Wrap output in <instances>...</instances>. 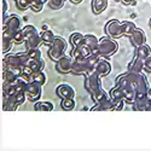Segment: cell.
I'll use <instances>...</instances> for the list:
<instances>
[{
    "label": "cell",
    "instance_id": "cell-20",
    "mask_svg": "<svg viewBox=\"0 0 151 151\" xmlns=\"http://www.w3.org/2000/svg\"><path fill=\"white\" fill-rule=\"evenodd\" d=\"M151 55V47L149 46V45H142V46H139V47H137L135 48V52H134V56H137V57H139L140 59H145L146 57H149Z\"/></svg>",
    "mask_w": 151,
    "mask_h": 151
},
{
    "label": "cell",
    "instance_id": "cell-25",
    "mask_svg": "<svg viewBox=\"0 0 151 151\" xmlns=\"http://www.w3.org/2000/svg\"><path fill=\"white\" fill-rule=\"evenodd\" d=\"M109 94H108V92H105L103 88H99L98 91H96L94 93H92L91 94V98H92V100L96 103V104H98V103H100L102 100H104L106 97H108Z\"/></svg>",
    "mask_w": 151,
    "mask_h": 151
},
{
    "label": "cell",
    "instance_id": "cell-15",
    "mask_svg": "<svg viewBox=\"0 0 151 151\" xmlns=\"http://www.w3.org/2000/svg\"><path fill=\"white\" fill-rule=\"evenodd\" d=\"M143 68H144V60L140 59L139 57H137L134 56L132 58V60L129 62V64L127 67L128 71L129 73H135V74H139L143 71Z\"/></svg>",
    "mask_w": 151,
    "mask_h": 151
},
{
    "label": "cell",
    "instance_id": "cell-37",
    "mask_svg": "<svg viewBox=\"0 0 151 151\" xmlns=\"http://www.w3.org/2000/svg\"><path fill=\"white\" fill-rule=\"evenodd\" d=\"M3 4H4V12L7 10V4H6V1H5V0H4V1H3Z\"/></svg>",
    "mask_w": 151,
    "mask_h": 151
},
{
    "label": "cell",
    "instance_id": "cell-27",
    "mask_svg": "<svg viewBox=\"0 0 151 151\" xmlns=\"http://www.w3.org/2000/svg\"><path fill=\"white\" fill-rule=\"evenodd\" d=\"M34 34H37V30L35 29L34 26H26L23 29H21V35L23 37V41H26L29 36H32Z\"/></svg>",
    "mask_w": 151,
    "mask_h": 151
},
{
    "label": "cell",
    "instance_id": "cell-9",
    "mask_svg": "<svg viewBox=\"0 0 151 151\" xmlns=\"http://www.w3.org/2000/svg\"><path fill=\"white\" fill-rule=\"evenodd\" d=\"M132 105L135 111H151V103L146 99V93L135 94V99Z\"/></svg>",
    "mask_w": 151,
    "mask_h": 151
},
{
    "label": "cell",
    "instance_id": "cell-11",
    "mask_svg": "<svg viewBox=\"0 0 151 151\" xmlns=\"http://www.w3.org/2000/svg\"><path fill=\"white\" fill-rule=\"evenodd\" d=\"M128 39H129V42H131L135 48L146 44V35H145V33H144L140 28H135V29L129 34Z\"/></svg>",
    "mask_w": 151,
    "mask_h": 151
},
{
    "label": "cell",
    "instance_id": "cell-21",
    "mask_svg": "<svg viewBox=\"0 0 151 151\" xmlns=\"http://www.w3.org/2000/svg\"><path fill=\"white\" fill-rule=\"evenodd\" d=\"M70 44L74 46V48L83 46V35L81 33H73L70 35Z\"/></svg>",
    "mask_w": 151,
    "mask_h": 151
},
{
    "label": "cell",
    "instance_id": "cell-30",
    "mask_svg": "<svg viewBox=\"0 0 151 151\" xmlns=\"http://www.w3.org/2000/svg\"><path fill=\"white\" fill-rule=\"evenodd\" d=\"M60 106L64 110H73L75 108V102L74 99H62Z\"/></svg>",
    "mask_w": 151,
    "mask_h": 151
},
{
    "label": "cell",
    "instance_id": "cell-1",
    "mask_svg": "<svg viewBox=\"0 0 151 151\" xmlns=\"http://www.w3.org/2000/svg\"><path fill=\"white\" fill-rule=\"evenodd\" d=\"M117 50H119L117 42L109 36H104L102 39H99L98 46L92 52V55H94L99 58H109L112 55H115Z\"/></svg>",
    "mask_w": 151,
    "mask_h": 151
},
{
    "label": "cell",
    "instance_id": "cell-16",
    "mask_svg": "<svg viewBox=\"0 0 151 151\" xmlns=\"http://www.w3.org/2000/svg\"><path fill=\"white\" fill-rule=\"evenodd\" d=\"M98 41L99 39L93 35V34H87V35H83V46H86L87 48L91 51V53L94 51L98 46Z\"/></svg>",
    "mask_w": 151,
    "mask_h": 151
},
{
    "label": "cell",
    "instance_id": "cell-26",
    "mask_svg": "<svg viewBox=\"0 0 151 151\" xmlns=\"http://www.w3.org/2000/svg\"><path fill=\"white\" fill-rule=\"evenodd\" d=\"M53 109V104L51 102H36L34 105V110L36 111H51Z\"/></svg>",
    "mask_w": 151,
    "mask_h": 151
},
{
    "label": "cell",
    "instance_id": "cell-22",
    "mask_svg": "<svg viewBox=\"0 0 151 151\" xmlns=\"http://www.w3.org/2000/svg\"><path fill=\"white\" fill-rule=\"evenodd\" d=\"M121 27H122L123 36H129V34L137 28V26L131 21H122L121 22Z\"/></svg>",
    "mask_w": 151,
    "mask_h": 151
},
{
    "label": "cell",
    "instance_id": "cell-5",
    "mask_svg": "<svg viewBox=\"0 0 151 151\" xmlns=\"http://www.w3.org/2000/svg\"><path fill=\"white\" fill-rule=\"evenodd\" d=\"M104 32L106 34V36L111 37V39H120L123 36L122 33V27H121V22L119 19H111L109 21L105 27H104Z\"/></svg>",
    "mask_w": 151,
    "mask_h": 151
},
{
    "label": "cell",
    "instance_id": "cell-6",
    "mask_svg": "<svg viewBox=\"0 0 151 151\" xmlns=\"http://www.w3.org/2000/svg\"><path fill=\"white\" fill-rule=\"evenodd\" d=\"M85 88L88 91L90 94L94 93L96 91H98L99 88H102V82H100V78L93 71L86 75L85 79Z\"/></svg>",
    "mask_w": 151,
    "mask_h": 151
},
{
    "label": "cell",
    "instance_id": "cell-33",
    "mask_svg": "<svg viewBox=\"0 0 151 151\" xmlns=\"http://www.w3.org/2000/svg\"><path fill=\"white\" fill-rule=\"evenodd\" d=\"M143 70L145 73H149V74L151 73V55L144 59V68H143Z\"/></svg>",
    "mask_w": 151,
    "mask_h": 151
},
{
    "label": "cell",
    "instance_id": "cell-38",
    "mask_svg": "<svg viewBox=\"0 0 151 151\" xmlns=\"http://www.w3.org/2000/svg\"><path fill=\"white\" fill-rule=\"evenodd\" d=\"M149 27H150V28H151V18H150V19H149Z\"/></svg>",
    "mask_w": 151,
    "mask_h": 151
},
{
    "label": "cell",
    "instance_id": "cell-13",
    "mask_svg": "<svg viewBox=\"0 0 151 151\" xmlns=\"http://www.w3.org/2000/svg\"><path fill=\"white\" fill-rule=\"evenodd\" d=\"M115 110H116V104L112 102L109 96L91 109V111H115Z\"/></svg>",
    "mask_w": 151,
    "mask_h": 151
},
{
    "label": "cell",
    "instance_id": "cell-34",
    "mask_svg": "<svg viewBox=\"0 0 151 151\" xmlns=\"http://www.w3.org/2000/svg\"><path fill=\"white\" fill-rule=\"evenodd\" d=\"M124 5H135V0H121Z\"/></svg>",
    "mask_w": 151,
    "mask_h": 151
},
{
    "label": "cell",
    "instance_id": "cell-29",
    "mask_svg": "<svg viewBox=\"0 0 151 151\" xmlns=\"http://www.w3.org/2000/svg\"><path fill=\"white\" fill-rule=\"evenodd\" d=\"M65 1L67 0H47V4L52 10H59L64 6Z\"/></svg>",
    "mask_w": 151,
    "mask_h": 151
},
{
    "label": "cell",
    "instance_id": "cell-28",
    "mask_svg": "<svg viewBox=\"0 0 151 151\" xmlns=\"http://www.w3.org/2000/svg\"><path fill=\"white\" fill-rule=\"evenodd\" d=\"M45 3H47V0H30L29 1V9L34 12H40L42 10Z\"/></svg>",
    "mask_w": 151,
    "mask_h": 151
},
{
    "label": "cell",
    "instance_id": "cell-2",
    "mask_svg": "<svg viewBox=\"0 0 151 151\" xmlns=\"http://www.w3.org/2000/svg\"><path fill=\"white\" fill-rule=\"evenodd\" d=\"M124 74H126V76H127L131 88L135 92V94H145L146 91L150 88L149 81L144 74H142V73L135 74V73H129V71L124 73Z\"/></svg>",
    "mask_w": 151,
    "mask_h": 151
},
{
    "label": "cell",
    "instance_id": "cell-35",
    "mask_svg": "<svg viewBox=\"0 0 151 151\" xmlns=\"http://www.w3.org/2000/svg\"><path fill=\"white\" fill-rule=\"evenodd\" d=\"M146 99L151 103V88H149V90L146 91Z\"/></svg>",
    "mask_w": 151,
    "mask_h": 151
},
{
    "label": "cell",
    "instance_id": "cell-32",
    "mask_svg": "<svg viewBox=\"0 0 151 151\" xmlns=\"http://www.w3.org/2000/svg\"><path fill=\"white\" fill-rule=\"evenodd\" d=\"M27 56L29 59H41V52H40L39 48L30 50V51H28Z\"/></svg>",
    "mask_w": 151,
    "mask_h": 151
},
{
    "label": "cell",
    "instance_id": "cell-7",
    "mask_svg": "<svg viewBox=\"0 0 151 151\" xmlns=\"http://www.w3.org/2000/svg\"><path fill=\"white\" fill-rule=\"evenodd\" d=\"M41 87H42L41 85L30 81L26 85L24 94L27 96V98L30 102H36V100H39V98L41 97Z\"/></svg>",
    "mask_w": 151,
    "mask_h": 151
},
{
    "label": "cell",
    "instance_id": "cell-3",
    "mask_svg": "<svg viewBox=\"0 0 151 151\" xmlns=\"http://www.w3.org/2000/svg\"><path fill=\"white\" fill-rule=\"evenodd\" d=\"M67 41L63 39L60 36H55V39L52 41V44L50 45V48H48V57L53 62H57L59 58H62L65 53V50H67Z\"/></svg>",
    "mask_w": 151,
    "mask_h": 151
},
{
    "label": "cell",
    "instance_id": "cell-4",
    "mask_svg": "<svg viewBox=\"0 0 151 151\" xmlns=\"http://www.w3.org/2000/svg\"><path fill=\"white\" fill-rule=\"evenodd\" d=\"M21 19L16 15H11L9 21L5 23V32H4V39L12 40L14 36L17 34V32L21 29Z\"/></svg>",
    "mask_w": 151,
    "mask_h": 151
},
{
    "label": "cell",
    "instance_id": "cell-8",
    "mask_svg": "<svg viewBox=\"0 0 151 151\" xmlns=\"http://www.w3.org/2000/svg\"><path fill=\"white\" fill-rule=\"evenodd\" d=\"M73 75H87V65L86 58L82 56H76L73 58V67L70 70Z\"/></svg>",
    "mask_w": 151,
    "mask_h": 151
},
{
    "label": "cell",
    "instance_id": "cell-17",
    "mask_svg": "<svg viewBox=\"0 0 151 151\" xmlns=\"http://www.w3.org/2000/svg\"><path fill=\"white\" fill-rule=\"evenodd\" d=\"M45 67V62L42 59H28L26 68H28L30 70V73H35V71H42Z\"/></svg>",
    "mask_w": 151,
    "mask_h": 151
},
{
    "label": "cell",
    "instance_id": "cell-12",
    "mask_svg": "<svg viewBox=\"0 0 151 151\" xmlns=\"http://www.w3.org/2000/svg\"><path fill=\"white\" fill-rule=\"evenodd\" d=\"M110 71H111L110 62H108L106 59L99 58V60L97 62V64L94 67V73L98 75L99 78H103V76H106L108 74H110Z\"/></svg>",
    "mask_w": 151,
    "mask_h": 151
},
{
    "label": "cell",
    "instance_id": "cell-31",
    "mask_svg": "<svg viewBox=\"0 0 151 151\" xmlns=\"http://www.w3.org/2000/svg\"><path fill=\"white\" fill-rule=\"evenodd\" d=\"M29 1L30 0H16V7L21 11H24V10H27L29 9Z\"/></svg>",
    "mask_w": 151,
    "mask_h": 151
},
{
    "label": "cell",
    "instance_id": "cell-10",
    "mask_svg": "<svg viewBox=\"0 0 151 151\" xmlns=\"http://www.w3.org/2000/svg\"><path fill=\"white\" fill-rule=\"evenodd\" d=\"M73 67V57L71 56H63L56 62V70L59 74H69Z\"/></svg>",
    "mask_w": 151,
    "mask_h": 151
},
{
    "label": "cell",
    "instance_id": "cell-18",
    "mask_svg": "<svg viewBox=\"0 0 151 151\" xmlns=\"http://www.w3.org/2000/svg\"><path fill=\"white\" fill-rule=\"evenodd\" d=\"M24 42H26V47H27L28 51H30V50H35V48H39V46L41 45L40 35L39 34H34V35L29 36Z\"/></svg>",
    "mask_w": 151,
    "mask_h": 151
},
{
    "label": "cell",
    "instance_id": "cell-39",
    "mask_svg": "<svg viewBox=\"0 0 151 151\" xmlns=\"http://www.w3.org/2000/svg\"><path fill=\"white\" fill-rule=\"evenodd\" d=\"M15 1H16V0H15Z\"/></svg>",
    "mask_w": 151,
    "mask_h": 151
},
{
    "label": "cell",
    "instance_id": "cell-24",
    "mask_svg": "<svg viewBox=\"0 0 151 151\" xmlns=\"http://www.w3.org/2000/svg\"><path fill=\"white\" fill-rule=\"evenodd\" d=\"M40 39H41V42L46 44V45H51L53 39H55V34L51 32V30H42L41 34H40Z\"/></svg>",
    "mask_w": 151,
    "mask_h": 151
},
{
    "label": "cell",
    "instance_id": "cell-36",
    "mask_svg": "<svg viewBox=\"0 0 151 151\" xmlns=\"http://www.w3.org/2000/svg\"><path fill=\"white\" fill-rule=\"evenodd\" d=\"M70 1L73 4H80V3H82V0H70Z\"/></svg>",
    "mask_w": 151,
    "mask_h": 151
},
{
    "label": "cell",
    "instance_id": "cell-19",
    "mask_svg": "<svg viewBox=\"0 0 151 151\" xmlns=\"http://www.w3.org/2000/svg\"><path fill=\"white\" fill-rule=\"evenodd\" d=\"M109 0H92V11L94 15H99L108 7Z\"/></svg>",
    "mask_w": 151,
    "mask_h": 151
},
{
    "label": "cell",
    "instance_id": "cell-14",
    "mask_svg": "<svg viewBox=\"0 0 151 151\" xmlns=\"http://www.w3.org/2000/svg\"><path fill=\"white\" fill-rule=\"evenodd\" d=\"M56 93L62 99H74V97H75V90L71 86L65 85V83L59 85L56 88Z\"/></svg>",
    "mask_w": 151,
    "mask_h": 151
},
{
    "label": "cell",
    "instance_id": "cell-23",
    "mask_svg": "<svg viewBox=\"0 0 151 151\" xmlns=\"http://www.w3.org/2000/svg\"><path fill=\"white\" fill-rule=\"evenodd\" d=\"M29 80L42 86V85L46 82V75H45L42 71H35V73H32V74H30Z\"/></svg>",
    "mask_w": 151,
    "mask_h": 151
}]
</instances>
